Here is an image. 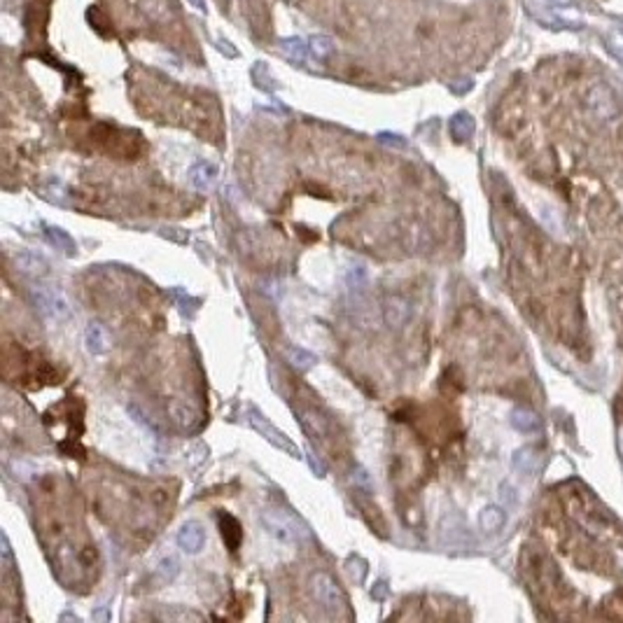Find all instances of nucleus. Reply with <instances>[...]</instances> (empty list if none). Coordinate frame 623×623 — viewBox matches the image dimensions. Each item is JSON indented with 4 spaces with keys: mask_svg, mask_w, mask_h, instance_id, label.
<instances>
[{
    "mask_svg": "<svg viewBox=\"0 0 623 623\" xmlns=\"http://www.w3.org/2000/svg\"><path fill=\"white\" fill-rule=\"evenodd\" d=\"M248 425H250V428L255 430V432H259V434H262L264 439H267V441L271 443V446L280 448V451H282V453H287L289 458H301L297 443L289 439L285 432H280L278 428H276V425H271V423H269V418L264 416V413H259V411L255 409V406H248Z\"/></svg>",
    "mask_w": 623,
    "mask_h": 623,
    "instance_id": "1",
    "label": "nucleus"
},
{
    "mask_svg": "<svg viewBox=\"0 0 623 623\" xmlns=\"http://www.w3.org/2000/svg\"><path fill=\"white\" fill-rule=\"evenodd\" d=\"M33 299L35 306L40 308V313L49 320H68L70 318V301L59 287H49V285H35L33 287Z\"/></svg>",
    "mask_w": 623,
    "mask_h": 623,
    "instance_id": "2",
    "label": "nucleus"
},
{
    "mask_svg": "<svg viewBox=\"0 0 623 623\" xmlns=\"http://www.w3.org/2000/svg\"><path fill=\"white\" fill-rule=\"evenodd\" d=\"M586 108L600 122H614L621 115L619 98L604 84H595L593 89H588V94H586Z\"/></svg>",
    "mask_w": 623,
    "mask_h": 623,
    "instance_id": "3",
    "label": "nucleus"
},
{
    "mask_svg": "<svg viewBox=\"0 0 623 623\" xmlns=\"http://www.w3.org/2000/svg\"><path fill=\"white\" fill-rule=\"evenodd\" d=\"M313 595H316V600L323 604L327 612H341L345 607L343 591L338 588L334 577L325 575V572H320V575L313 577Z\"/></svg>",
    "mask_w": 623,
    "mask_h": 623,
    "instance_id": "4",
    "label": "nucleus"
},
{
    "mask_svg": "<svg viewBox=\"0 0 623 623\" xmlns=\"http://www.w3.org/2000/svg\"><path fill=\"white\" fill-rule=\"evenodd\" d=\"M264 526H267L269 533L280 541H292V539L301 537V535H308L306 528L301 526V523H297V518L285 516L282 511H271V514L264 516Z\"/></svg>",
    "mask_w": 623,
    "mask_h": 623,
    "instance_id": "5",
    "label": "nucleus"
},
{
    "mask_svg": "<svg viewBox=\"0 0 623 623\" xmlns=\"http://www.w3.org/2000/svg\"><path fill=\"white\" fill-rule=\"evenodd\" d=\"M203 544H206V530H203L196 521H189L184 523V526L180 528V533H178V546L182 548L184 553H199Z\"/></svg>",
    "mask_w": 623,
    "mask_h": 623,
    "instance_id": "6",
    "label": "nucleus"
},
{
    "mask_svg": "<svg viewBox=\"0 0 623 623\" xmlns=\"http://www.w3.org/2000/svg\"><path fill=\"white\" fill-rule=\"evenodd\" d=\"M218 180V166L211 162H196L189 169V182L194 184L199 192H208Z\"/></svg>",
    "mask_w": 623,
    "mask_h": 623,
    "instance_id": "7",
    "label": "nucleus"
},
{
    "mask_svg": "<svg viewBox=\"0 0 623 623\" xmlns=\"http://www.w3.org/2000/svg\"><path fill=\"white\" fill-rule=\"evenodd\" d=\"M474 128H477V124H474V117L467 115V113H458L451 117V122H448V131H451L453 140H458V143H465V140H470L474 135Z\"/></svg>",
    "mask_w": 623,
    "mask_h": 623,
    "instance_id": "8",
    "label": "nucleus"
},
{
    "mask_svg": "<svg viewBox=\"0 0 623 623\" xmlns=\"http://www.w3.org/2000/svg\"><path fill=\"white\" fill-rule=\"evenodd\" d=\"M280 49L292 61H297L299 66H308V64H311L313 52H311V47H308V42H304L301 38H285V40H280Z\"/></svg>",
    "mask_w": 623,
    "mask_h": 623,
    "instance_id": "9",
    "label": "nucleus"
},
{
    "mask_svg": "<svg viewBox=\"0 0 623 623\" xmlns=\"http://www.w3.org/2000/svg\"><path fill=\"white\" fill-rule=\"evenodd\" d=\"M84 345L91 355H103L108 350V334L98 323H91L84 329Z\"/></svg>",
    "mask_w": 623,
    "mask_h": 623,
    "instance_id": "10",
    "label": "nucleus"
},
{
    "mask_svg": "<svg viewBox=\"0 0 623 623\" xmlns=\"http://www.w3.org/2000/svg\"><path fill=\"white\" fill-rule=\"evenodd\" d=\"M511 428L523 432V434H533V432H539L541 421L537 418V413L528 411V409H514L511 411Z\"/></svg>",
    "mask_w": 623,
    "mask_h": 623,
    "instance_id": "11",
    "label": "nucleus"
},
{
    "mask_svg": "<svg viewBox=\"0 0 623 623\" xmlns=\"http://www.w3.org/2000/svg\"><path fill=\"white\" fill-rule=\"evenodd\" d=\"M45 236H47L49 243L54 245V248H57V250H64L68 257H73V255H75V252H77V243H75V240H73L70 233L64 231V229H61V227L47 224V227H45Z\"/></svg>",
    "mask_w": 623,
    "mask_h": 623,
    "instance_id": "12",
    "label": "nucleus"
},
{
    "mask_svg": "<svg viewBox=\"0 0 623 623\" xmlns=\"http://www.w3.org/2000/svg\"><path fill=\"white\" fill-rule=\"evenodd\" d=\"M17 264L26 276H33V278H42L47 276V262L35 252H19L17 255Z\"/></svg>",
    "mask_w": 623,
    "mask_h": 623,
    "instance_id": "13",
    "label": "nucleus"
},
{
    "mask_svg": "<svg viewBox=\"0 0 623 623\" xmlns=\"http://www.w3.org/2000/svg\"><path fill=\"white\" fill-rule=\"evenodd\" d=\"M504 523H507V514H504V509L497 507V504H490V507H486L479 514V526H481V530H486V533H497Z\"/></svg>",
    "mask_w": 623,
    "mask_h": 623,
    "instance_id": "14",
    "label": "nucleus"
},
{
    "mask_svg": "<svg viewBox=\"0 0 623 623\" xmlns=\"http://www.w3.org/2000/svg\"><path fill=\"white\" fill-rule=\"evenodd\" d=\"M220 526H222V537H224V541L229 544L231 551H236L240 539H243V533H240L238 521L229 514H222L220 516Z\"/></svg>",
    "mask_w": 623,
    "mask_h": 623,
    "instance_id": "15",
    "label": "nucleus"
},
{
    "mask_svg": "<svg viewBox=\"0 0 623 623\" xmlns=\"http://www.w3.org/2000/svg\"><path fill=\"white\" fill-rule=\"evenodd\" d=\"M287 362L292 365L297 372H308V369L316 367L318 357L313 353H308L306 348H299V345H292V348L287 350Z\"/></svg>",
    "mask_w": 623,
    "mask_h": 623,
    "instance_id": "16",
    "label": "nucleus"
},
{
    "mask_svg": "<svg viewBox=\"0 0 623 623\" xmlns=\"http://www.w3.org/2000/svg\"><path fill=\"white\" fill-rule=\"evenodd\" d=\"M409 306H406V301H402V299H390L387 301V306H385V320H387V325H392V327H402L406 320H409Z\"/></svg>",
    "mask_w": 623,
    "mask_h": 623,
    "instance_id": "17",
    "label": "nucleus"
},
{
    "mask_svg": "<svg viewBox=\"0 0 623 623\" xmlns=\"http://www.w3.org/2000/svg\"><path fill=\"white\" fill-rule=\"evenodd\" d=\"M140 10L152 21L169 19V0H140Z\"/></svg>",
    "mask_w": 623,
    "mask_h": 623,
    "instance_id": "18",
    "label": "nucleus"
},
{
    "mask_svg": "<svg viewBox=\"0 0 623 623\" xmlns=\"http://www.w3.org/2000/svg\"><path fill=\"white\" fill-rule=\"evenodd\" d=\"M301 428H304V432L311 439H323L325 434V421L313 411L301 413Z\"/></svg>",
    "mask_w": 623,
    "mask_h": 623,
    "instance_id": "19",
    "label": "nucleus"
},
{
    "mask_svg": "<svg viewBox=\"0 0 623 623\" xmlns=\"http://www.w3.org/2000/svg\"><path fill=\"white\" fill-rule=\"evenodd\" d=\"M308 47H311V52L316 59H327L336 52V45L332 42V38H327V35H311V38H308Z\"/></svg>",
    "mask_w": 623,
    "mask_h": 623,
    "instance_id": "20",
    "label": "nucleus"
},
{
    "mask_svg": "<svg viewBox=\"0 0 623 623\" xmlns=\"http://www.w3.org/2000/svg\"><path fill=\"white\" fill-rule=\"evenodd\" d=\"M537 462H539V455H535L533 448H523V451H518L514 455V467L526 474H533L535 467H537Z\"/></svg>",
    "mask_w": 623,
    "mask_h": 623,
    "instance_id": "21",
    "label": "nucleus"
},
{
    "mask_svg": "<svg viewBox=\"0 0 623 623\" xmlns=\"http://www.w3.org/2000/svg\"><path fill=\"white\" fill-rule=\"evenodd\" d=\"M178 572H180V563H178V558H173V556L164 558L157 567V577L162 579V582H173V579L178 577Z\"/></svg>",
    "mask_w": 623,
    "mask_h": 623,
    "instance_id": "22",
    "label": "nucleus"
},
{
    "mask_svg": "<svg viewBox=\"0 0 623 623\" xmlns=\"http://www.w3.org/2000/svg\"><path fill=\"white\" fill-rule=\"evenodd\" d=\"M171 413H173V418H175V423L180 425V428H194L196 413L192 409H187V406H180V404H173L171 406Z\"/></svg>",
    "mask_w": 623,
    "mask_h": 623,
    "instance_id": "23",
    "label": "nucleus"
},
{
    "mask_svg": "<svg viewBox=\"0 0 623 623\" xmlns=\"http://www.w3.org/2000/svg\"><path fill=\"white\" fill-rule=\"evenodd\" d=\"M350 481L355 483V488H362L367 492H374V483H372V477H369V472L365 470V467H355L353 474H350Z\"/></svg>",
    "mask_w": 623,
    "mask_h": 623,
    "instance_id": "24",
    "label": "nucleus"
},
{
    "mask_svg": "<svg viewBox=\"0 0 623 623\" xmlns=\"http://www.w3.org/2000/svg\"><path fill=\"white\" fill-rule=\"evenodd\" d=\"M348 572L350 577L357 579V582H365V575H367V563L362 558H350L348 560Z\"/></svg>",
    "mask_w": 623,
    "mask_h": 623,
    "instance_id": "25",
    "label": "nucleus"
},
{
    "mask_svg": "<svg viewBox=\"0 0 623 623\" xmlns=\"http://www.w3.org/2000/svg\"><path fill=\"white\" fill-rule=\"evenodd\" d=\"M164 238H171V240H175V243H187L189 240V233L187 231H182V229H178V227H164L162 231Z\"/></svg>",
    "mask_w": 623,
    "mask_h": 623,
    "instance_id": "26",
    "label": "nucleus"
},
{
    "mask_svg": "<svg viewBox=\"0 0 623 623\" xmlns=\"http://www.w3.org/2000/svg\"><path fill=\"white\" fill-rule=\"evenodd\" d=\"M378 143H383V145H392V147H406V140L402 138V135H397V133H387V131L378 133Z\"/></svg>",
    "mask_w": 623,
    "mask_h": 623,
    "instance_id": "27",
    "label": "nucleus"
},
{
    "mask_svg": "<svg viewBox=\"0 0 623 623\" xmlns=\"http://www.w3.org/2000/svg\"><path fill=\"white\" fill-rule=\"evenodd\" d=\"M472 86H474L472 79H460V82H451V84H448V89H451L453 94L462 96V94H467V91H470Z\"/></svg>",
    "mask_w": 623,
    "mask_h": 623,
    "instance_id": "28",
    "label": "nucleus"
},
{
    "mask_svg": "<svg viewBox=\"0 0 623 623\" xmlns=\"http://www.w3.org/2000/svg\"><path fill=\"white\" fill-rule=\"evenodd\" d=\"M215 47H218L222 54H227L229 59H236L238 57V49L233 47L229 40H218V42H215Z\"/></svg>",
    "mask_w": 623,
    "mask_h": 623,
    "instance_id": "29",
    "label": "nucleus"
},
{
    "mask_svg": "<svg viewBox=\"0 0 623 623\" xmlns=\"http://www.w3.org/2000/svg\"><path fill=\"white\" fill-rule=\"evenodd\" d=\"M306 460H308V465H311V470L318 474V477H325V465L323 462H320L316 455H313L311 451H306Z\"/></svg>",
    "mask_w": 623,
    "mask_h": 623,
    "instance_id": "30",
    "label": "nucleus"
},
{
    "mask_svg": "<svg viewBox=\"0 0 623 623\" xmlns=\"http://www.w3.org/2000/svg\"><path fill=\"white\" fill-rule=\"evenodd\" d=\"M372 597H374V600H385V597H387V584H385V582L374 584V588H372Z\"/></svg>",
    "mask_w": 623,
    "mask_h": 623,
    "instance_id": "31",
    "label": "nucleus"
},
{
    "mask_svg": "<svg viewBox=\"0 0 623 623\" xmlns=\"http://www.w3.org/2000/svg\"><path fill=\"white\" fill-rule=\"evenodd\" d=\"M189 5H192L194 10H199V12H206V0H189Z\"/></svg>",
    "mask_w": 623,
    "mask_h": 623,
    "instance_id": "32",
    "label": "nucleus"
}]
</instances>
